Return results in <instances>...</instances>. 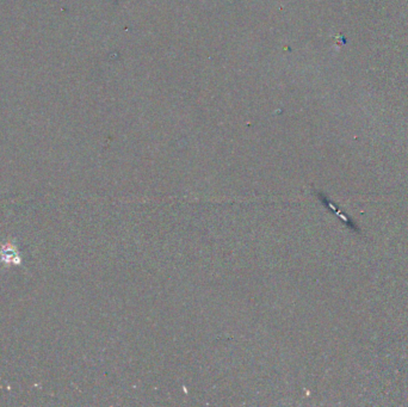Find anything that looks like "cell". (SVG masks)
<instances>
[{
  "label": "cell",
  "instance_id": "6da1fadb",
  "mask_svg": "<svg viewBox=\"0 0 408 407\" xmlns=\"http://www.w3.org/2000/svg\"><path fill=\"white\" fill-rule=\"evenodd\" d=\"M0 254H2V261L4 263H6L7 265L9 264L17 265L21 263L20 252H17L16 247H14L13 245H11L10 243H7V244H5V245L2 246Z\"/></svg>",
  "mask_w": 408,
  "mask_h": 407
}]
</instances>
